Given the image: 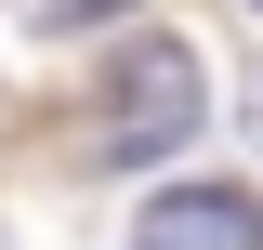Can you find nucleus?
<instances>
[{"instance_id": "nucleus-3", "label": "nucleus", "mask_w": 263, "mask_h": 250, "mask_svg": "<svg viewBox=\"0 0 263 250\" xmlns=\"http://www.w3.org/2000/svg\"><path fill=\"white\" fill-rule=\"evenodd\" d=\"M53 27H92V13H132V0H40Z\"/></svg>"}, {"instance_id": "nucleus-1", "label": "nucleus", "mask_w": 263, "mask_h": 250, "mask_svg": "<svg viewBox=\"0 0 263 250\" xmlns=\"http://www.w3.org/2000/svg\"><path fill=\"white\" fill-rule=\"evenodd\" d=\"M197 105H211V93H197V53H184V40H132V53L105 66V132H92V158H119V171H132V158H171V145L197 132Z\"/></svg>"}, {"instance_id": "nucleus-2", "label": "nucleus", "mask_w": 263, "mask_h": 250, "mask_svg": "<svg viewBox=\"0 0 263 250\" xmlns=\"http://www.w3.org/2000/svg\"><path fill=\"white\" fill-rule=\"evenodd\" d=\"M132 250H263V211L237 185H171V198H145Z\"/></svg>"}]
</instances>
